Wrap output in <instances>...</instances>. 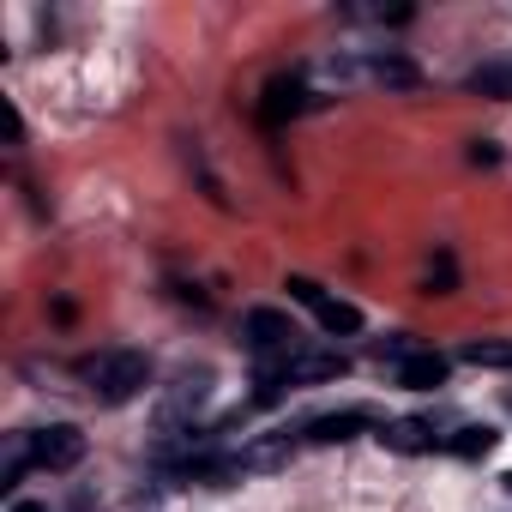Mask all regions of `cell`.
Listing matches in <instances>:
<instances>
[{
	"mask_svg": "<svg viewBox=\"0 0 512 512\" xmlns=\"http://www.w3.org/2000/svg\"><path fill=\"white\" fill-rule=\"evenodd\" d=\"M85 380H91L97 404H133L151 386V362H145V350H103L85 368Z\"/></svg>",
	"mask_w": 512,
	"mask_h": 512,
	"instance_id": "obj_1",
	"label": "cell"
},
{
	"mask_svg": "<svg viewBox=\"0 0 512 512\" xmlns=\"http://www.w3.org/2000/svg\"><path fill=\"white\" fill-rule=\"evenodd\" d=\"M241 344L260 356V362H284V356H296V326H290V314H278V308H253V314L241 320Z\"/></svg>",
	"mask_w": 512,
	"mask_h": 512,
	"instance_id": "obj_2",
	"label": "cell"
},
{
	"mask_svg": "<svg viewBox=\"0 0 512 512\" xmlns=\"http://www.w3.org/2000/svg\"><path fill=\"white\" fill-rule=\"evenodd\" d=\"M31 458H37L43 470H73V464L85 458V434H79L73 422H49V428L31 434Z\"/></svg>",
	"mask_w": 512,
	"mask_h": 512,
	"instance_id": "obj_3",
	"label": "cell"
},
{
	"mask_svg": "<svg viewBox=\"0 0 512 512\" xmlns=\"http://www.w3.org/2000/svg\"><path fill=\"white\" fill-rule=\"evenodd\" d=\"M308 109V79L302 73H278L272 85H266V97H260V121L266 127H284L290 115H302Z\"/></svg>",
	"mask_w": 512,
	"mask_h": 512,
	"instance_id": "obj_4",
	"label": "cell"
},
{
	"mask_svg": "<svg viewBox=\"0 0 512 512\" xmlns=\"http://www.w3.org/2000/svg\"><path fill=\"white\" fill-rule=\"evenodd\" d=\"M284 368H290V386H320V380H344L350 356L344 350H296Z\"/></svg>",
	"mask_w": 512,
	"mask_h": 512,
	"instance_id": "obj_5",
	"label": "cell"
},
{
	"mask_svg": "<svg viewBox=\"0 0 512 512\" xmlns=\"http://www.w3.org/2000/svg\"><path fill=\"white\" fill-rule=\"evenodd\" d=\"M380 446H392V452H434L446 440L434 434L428 416H398V422H380Z\"/></svg>",
	"mask_w": 512,
	"mask_h": 512,
	"instance_id": "obj_6",
	"label": "cell"
},
{
	"mask_svg": "<svg viewBox=\"0 0 512 512\" xmlns=\"http://www.w3.org/2000/svg\"><path fill=\"white\" fill-rule=\"evenodd\" d=\"M446 356L440 350H410V356H398V386H410V392H434V386H446Z\"/></svg>",
	"mask_w": 512,
	"mask_h": 512,
	"instance_id": "obj_7",
	"label": "cell"
},
{
	"mask_svg": "<svg viewBox=\"0 0 512 512\" xmlns=\"http://www.w3.org/2000/svg\"><path fill=\"white\" fill-rule=\"evenodd\" d=\"M374 416L368 410H338V416H314L308 428H302V440L308 446H338V440H350V434H362Z\"/></svg>",
	"mask_w": 512,
	"mask_h": 512,
	"instance_id": "obj_8",
	"label": "cell"
},
{
	"mask_svg": "<svg viewBox=\"0 0 512 512\" xmlns=\"http://www.w3.org/2000/svg\"><path fill=\"white\" fill-rule=\"evenodd\" d=\"M205 404V380H181L169 398H163V410H157V422H163V434H181V422L193 416Z\"/></svg>",
	"mask_w": 512,
	"mask_h": 512,
	"instance_id": "obj_9",
	"label": "cell"
},
{
	"mask_svg": "<svg viewBox=\"0 0 512 512\" xmlns=\"http://www.w3.org/2000/svg\"><path fill=\"white\" fill-rule=\"evenodd\" d=\"M458 362H470V368H512V338H464Z\"/></svg>",
	"mask_w": 512,
	"mask_h": 512,
	"instance_id": "obj_10",
	"label": "cell"
},
{
	"mask_svg": "<svg viewBox=\"0 0 512 512\" xmlns=\"http://www.w3.org/2000/svg\"><path fill=\"white\" fill-rule=\"evenodd\" d=\"M470 91L476 97H494V103H512V61H482L470 73Z\"/></svg>",
	"mask_w": 512,
	"mask_h": 512,
	"instance_id": "obj_11",
	"label": "cell"
},
{
	"mask_svg": "<svg viewBox=\"0 0 512 512\" xmlns=\"http://www.w3.org/2000/svg\"><path fill=\"white\" fill-rule=\"evenodd\" d=\"M314 320H320L332 338H350V332H362V308H356V302H338V296H326V302L314 308Z\"/></svg>",
	"mask_w": 512,
	"mask_h": 512,
	"instance_id": "obj_12",
	"label": "cell"
},
{
	"mask_svg": "<svg viewBox=\"0 0 512 512\" xmlns=\"http://www.w3.org/2000/svg\"><path fill=\"white\" fill-rule=\"evenodd\" d=\"M368 79L386 85V91H410V85H416V67H410L404 55H374V61H368Z\"/></svg>",
	"mask_w": 512,
	"mask_h": 512,
	"instance_id": "obj_13",
	"label": "cell"
},
{
	"mask_svg": "<svg viewBox=\"0 0 512 512\" xmlns=\"http://www.w3.org/2000/svg\"><path fill=\"white\" fill-rule=\"evenodd\" d=\"M494 440H500V434H494L488 422H464V428L446 440V452H458V458H488V452H494Z\"/></svg>",
	"mask_w": 512,
	"mask_h": 512,
	"instance_id": "obj_14",
	"label": "cell"
},
{
	"mask_svg": "<svg viewBox=\"0 0 512 512\" xmlns=\"http://www.w3.org/2000/svg\"><path fill=\"white\" fill-rule=\"evenodd\" d=\"M284 290H290V302H302V308H320V302H326V290H320L314 278H290Z\"/></svg>",
	"mask_w": 512,
	"mask_h": 512,
	"instance_id": "obj_15",
	"label": "cell"
},
{
	"mask_svg": "<svg viewBox=\"0 0 512 512\" xmlns=\"http://www.w3.org/2000/svg\"><path fill=\"white\" fill-rule=\"evenodd\" d=\"M13 512H49L43 500H13Z\"/></svg>",
	"mask_w": 512,
	"mask_h": 512,
	"instance_id": "obj_16",
	"label": "cell"
},
{
	"mask_svg": "<svg viewBox=\"0 0 512 512\" xmlns=\"http://www.w3.org/2000/svg\"><path fill=\"white\" fill-rule=\"evenodd\" d=\"M506 488H512V470H506Z\"/></svg>",
	"mask_w": 512,
	"mask_h": 512,
	"instance_id": "obj_17",
	"label": "cell"
}]
</instances>
